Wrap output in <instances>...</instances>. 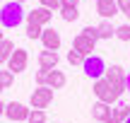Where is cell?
Returning a JSON list of instances; mask_svg holds the SVG:
<instances>
[{
  "label": "cell",
  "instance_id": "obj_14",
  "mask_svg": "<svg viewBox=\"0 0 130 123\" xmlns=\"http://www.w3.org/2000/svg\"><path fill=\"white\" fill-rule=\"evenodd\" d=\"M96 29H99V39H113L116 36V27L111 24V19H101L96 24Z\"/></svg>",
  "mask_w": 130,
  "mask_h": 123
},
{
  "label": "cell",
  "instance_id": "obj_31",
  "mask_svg": "<svg viewBox=\"0 0 130 123\" xmlns=\"http://www.w3.org/2000/svg\"><path fill=\"white\" fill-rule=\"evenodd\" d=\"M3 39H5V34H3V27H0V41H3Z\"/></svg>",
  "mask_w": 130,
  "mask_h": 123
},
{
  "label": "cell",
  "instance_id": "obj_26",
  "mask_svg": "<svg viewBox=\"0 0 130 123\" xmlns=\"http://www.w3.org/2000/svg\"><path fill=\"white\" fill-rule=\"evenodd\" d=\"M46 75H48V70H43V68H39V70H36V85L39 87L46 85Z\"/></svg>",
  "mask_w": 130,
  "mask_h": 123
},
{
  "label": "cell",
  "instance_id": "obj_33",
  "mask_svg": "<svg viewBox=\"0 0 130 123\" xmlns=\"http://www.w3.org/2000/svg\"><path fill=\"white\" fill-rule=\"evenodd\" d=\"M123 123H130V118H125V121H123Z\"/></svg>",
  "mask_w": 130,
  "mask_h": 123
},
{
  "label": "cell",
  "instance_id": "obj_11",
  "mask_svg": "<svg viewBox=\"0 0 130 123\" xmlns=\"http://www.w3.org/2000/svg\"><path fill=\"white\" fill-rule=\"evenodd\" d=\"M96 14L101 19H111L113 14H118V3L116 0H96Z\"/></svg>",
  "mask_w": 130,
  "mask_h": 123
},
{
  "label": "cell",
  "instance_id": "obj_18",
  "mask_svg": "<svg viewBox=\"0 0 130 123\" xmlns=\"http://www.w3.org/2000/svg\"><path fill=\"white\" fill-rule=\"evenodd\" d=\"M46 121H48V116H46L43 109H31V111H29L27 123H46Z\"/></svg>",
  "mask_w": 130,
  "mask_h": 123
},
{
  "label": "cell",
  "instance_id": "obj_13",
  "mask_svg": "<svg viewBox=\"0 0 130 123\" xmlns=\"http://www.w3.org/2000/svg\"><path fill=\"white\" fill-rule=\"evenodd\" d=\"M58 51H46L43 48L41 53H39V68H43V70H53V68H58Z\"/></svg>",
  "mask_w": 130,
  "mask_h": 123
},
{
  "label": "cell",
  "instance_id": "obj_20",
  "mask_svg": "<svg viewBox=\"0 0 130 123\" xmlns=\"http://www.w3.org/2000/svg\"><path fill=\"white\" fill-rule=\"evenodd\" d=\"M12 82H14V75L10 70H0V87L3 89H7V87H12Z\"/></svg>",
  "mask_w": 130,
  "mask_h": 123
},
{
  "label": "cell",
  "instance_id": "obj_28",
  "mask_svg": "<svg viewBox=\"0 0 130 123\" xmlns=\"http://www.w3.org/2000/svg\"><path fill=\"white\" fill-rule=\"evenodd\" d=\"M104 123H121V118H118V116H116V111H108V116H106V118H104Z\"/></svg>",
  "mask_w": 130,
  "mask_h": 123
},
{
  "label": "cell",
  "instance_id": "obj_32",
  "mask_svg": "<svg viewBox=\"0 0 130 123\" xmlns=\"http://www.w3.org/2000/svg\"><path fill=\"white\" fill-rule=\"evenodd\" d=\"M14 3H19V5H22V3H24V0H14Z\"/></svg>",
  "mask_w": 130,
  "mask_h": 123
},
{
  "label": "cell",
  "instance_id": "obj_27",
  "mask_svg": "<svg viewBox=\"0 0 130 123\" xmlns=\"http://www.w3.org/2000/svg\"><path fill=\"white\" fill-rule=\"evenodd\" d=\"M116 3H118V12H123L128 17L130 14V0H116Z\"/></svg>",
  "mask_w": 130,
  "mask_h": 123
},
{
  "label": "cell",
  "instance_id": "obj_5",
  "mask_svg": "<svg viewBox=\"0 0 130 123\" xmlns=\"http://www.w3.org/2000/svg\"><path fill=\"white\" fill-rule=\"evenodd\" d=\"M27 63H29V53H27V48H14L12 56H10V60H7V70L12 72V75L24 72V70H27Z\"/></svg>",
  "mask_w": 130,
  "mask_h": 123
},
{
  "label": "cell",
  "instance_id": "obj_7",
  "mask_svg": "<svg viewBox=\"0 0 130 123\" xmlns=\"http://www.w3.org/2000/svg\"><path fill=\"white\" fill-rule=\"evenodd\" d=\"M53 19V12L46 7H36L31 12H27V24H39V27H48Z\"/></svg>",
  "mask_w": 130,
  "mask_h": 123
},
{
  "label": "cell",
  "instance_id": "obj_23",
  "mask_svg": "<svg viewBox=\"0 0 130 123\" xmlns=\"http://www.w3.org/2000/svg\"><path fill=\"white\" fill-rule=\"evenodd\" d=\"M41 32H43V27H39V24H27V36L29 39H41Z\"/></svg>",
  "mask_w": 130,
  "mask_h": 123
},
{
  "label": "cell",
  "instance_id": "obj_8",
  "mask_svg": "<svg viewBox=\"0 0 130 123\" xmlns=\"http://www.w3.org/2000/svg\"><path fill=\"white\" fill-rule=\"evenodd\" d=\"M41 43H43L46 51H58V48H60V32H56L53 27H43Z\"/></svg>",
  "mask_w": 130,
  "mask_h": 123
},
{
  "label": "cell",
  "instance_id": "obj_30",
  "mask_svg": "<svg viewBox=\"0 0 130 123\" xmlns=\"http://www.w3.org/2000/svg\"><path fill=\"white\" fill-rule=\"evenodd\" d=\"M3 116H5V104L0 101V118H3Z\"/></svg>",
  "mask_w": 130,
  "mask_h": 123
},
{
  "label": "cell",
  "instance_id": "obj_19",
  "mask_svg": "<svg viewBox=\"0 0 130 123\" xmlns=\"http://www.w3.org/2000/svg\"><path fill=\"white\" fill-rule=\"evenodd\" d=\"M113 111H116V116L121 118V123L125 121V118H130V104H125V101H118Z\"/></svg>",
  "mask_w": 130,
  "mask_h": 123
},
{
  "label": "cell",
  "instance_id": "obj_29",
  "mask_svg": "<svg viewBox=\"0 0 130 123\" xmlns=\"http://www.w3.org/2000/svg\"><path fill=\"white\" fill-rule=\"evenodd\" d=\"M125 89H130V70H128V75H125Z\"/></svg>",
  "mask_w": 130,
  "mask_h": 123
},
{
  "label": "cell",
  "instance_id": "obj_2",
  "mask_svg": "<svg viewBox=\"0 0 130 123\" xmlns=\"http://www.w3.org/2000/svg\"><path fill=\"white\" fill-rule=\"evenodd\" d=\"M94 94H96V101H104V104L111 106V104H116V101L121 99L123 89H118L106 77H101V80H94Z\"/></svg>",
  "mask_w": 130,
  "mask_h": 123
},
{
  "label": "cell",
  "instance_id": "obj_12",
  "mask_svg": "<svg viewBox=\"0 0 130 123\" xmlns=\"http://www.w3.org/2000/svg\"><path fill=\"white\" fill-rule=\"evenodd\" d=\"M65 82H68V77H65L63 70H58V68L48 70V75H46V87H51V89H63Z\"/></svg>",
  "mask_w": 130,
  "mask_h": 123
},
{
  "label": "cell",
  "instance_id": "obj_35",
  "mask_svg": "<svg viewBox=\"0 0 130 123\" xmlns=\"http://www.w3.org/2000/svg\"><path fill=\"white\" fill-rule=\"evenodd\" d=\"M0 3H3V0H0Z\"/></svg>",
  "mask_w": 130,
  "mask_h": 123
},
{
  "label": "cell",
  "instance_id": "obj_34",
  "mask_svg": "<svg viewBox=\"0 0 130 123\" xmlns=\"http://www.w3.org/2000/svg\"><path fill=\"white\" fill-rule=\"evenodd\" d=\"M0 92H3V87H0Z\"/></svg>",
  "mask_w": 130,
  "mask_h": 123
},
{
  "label": "cell",
  "instance_id": "obj_22",
  "mask_svg": "<svg viewBox=\"0 0 130 123\" xmlns=\"http://www.w3.org/2000/svg\"><path fill=\"white\" fill-rule=\"evenodd\" d=\"M68 63H70V65H82V63H84V56H82V53H77L75 48H70V51H68Z\"/></svg>",
  "mask_w": 130,
  "mask_h": 123
},
{
  "label": "cell",
  "instance_id": "obj_6",
  "mask_svg": "<svg viewBox=\"0 0 130 123\" xmlns=\"http://www.w3.org/2000/svg\"><path fill=\"white\" fill-rule=\"evenodd\" d=\"M29 106L22 104V101H10V104H5V116H7L12 123H19V121H27L29 118Z\"/></svg>",
  "mask_w": 130,
  "mask_h": 123
},
{
  "label": "cell",
  "instance_id": "obj_4",
  "mask_svg": "<svg viewBox=\"0 0 130 123\" xmlns=\"http://www.w3.org/2000/svg\"><path fill=\"white\" fill-rule=\"evenodd\" d=\"M53 92L56 89H51V87H36V89L31 92V97H29V104H31V109H43L46 111L48 109V104L53 101Z\"/></svg>",
  "mask_w": 130,
  "mask_h": 123
},
{
  "label": "cell",
  "instance_id": "obj_16",
  "mask_svg": "<svg viewBox=\"0 0 130 123\" xmlns=\"http://www.w3.org/2000/svg\"><path fill=\"white\" fill-rule=\"evenodd\" d=\"M58 12H60V17L65 19V22H75V19L79 17V7L77 5H60Z\"/></svg>",
  "mask_w": 130,
  "mask_h": 123
},
{
  "label": "cell",
  "instance_id": "obj_24",
  "mask_svg": "<svg viewBox=\"0 0 130 123\" xmlns=\"http://www.w3.org/2000/svg\"><path fill=\"white\" fill-rule=\"evenodd\" d=\"M82 34H84L87 39H92L94 43L99 41V29H96V27H84V29H82Z\"/></svg>",
  "mask_w": 130,
  "mask_h": 123
},
{
  "label": "cell",
  "instance_id": "obj_3",
  "mask_svg": "<svg viewBox=\"0 0 130 123\" xmlns=\"http://www.w3.org/2000/svg\"><path fill=\"white\" fill-rule=\"evenodd\" d=\"M106 60H104L101 56H87L84 58V63H82V70H84V75L89 77V80H101L104 75H106Z\"/></svg>",
  "mask_w": 130,
  "mask_h": 123
},
{
  "label": "cell",
  "instance_id": "obj_17",
  "mask_svg": "<svg viewBox=\"0 0 130 123\" xmlns=\"http://www.w3.org/2000/svg\"><path fill=\"white\" fill-rule=\"evenodd\" d=\"M12 51H14V43L10 41V39H3V41H0V65L10 60V56H12Z\"/></svg>",
  "mask_w": 130,
  "mask_h": 123
},
{
  "label": "cell",
  "instance_id": "obj_21",
  "mask_svg": "<svg viewBox=\"0 0 130 123\" xmlns=\"http://www.w3.org/2000/svg\"><path fill=\"white\" fill-rule=\"evenodd\" d=\"M116 39H118V41H130V24L116 27Z\"/></svg>",
  "mask_w": 130,
  "mask_h": 123
},
{
  "label": "cell",
  "instance_id": "obj_25",
  "mask_svg": "<svg viewBox=\"0 0 130 123\" xmlns=\"http://www.w3.org/2000/svg\"><path fill=\"white\" fill-rule=\"evenodd\" d=\"M41 3V7H46V10H60V0H39Z\"/></svg>",
  "mask_w": 130,
  "mask_h": 123
},
{
  "label": "cell",
  "instance_id": "obj_9",
  "mask_svg": "<svg viewBox=\"0 0 130 123\" xmlns=\"http://www.w3.org/2000/svg\"><path fill=\"white\" fill-rule=\"evenodd\" d=\"M125 75H128V72H125L123 65H111V68H106V75H104V77H106L108 82H113L118 89L125 92Z\"/></svg>",
  "mask_w": 130,
  "mask_h": 123
},
{
  "label": "cell",
  "instance_id": "obj_1",
  "mask_svg": "<svg viewBox=\"0 0 130 123\" xmlns=\"http://www.w3.org/2000/svg\"><path fill=\"white\" fill-rule=\"evenodd\" d=\"M24 17H27V12H24L22 5L14 3V0H10V3H5L3 7H0V27H5V29L19 27V24L24 22Z\"/></svg>",
  "mask_w": 130,
  "mask_h": 123
},
{
  "label": "cell",
  "instance_id": "obj_15",
  "mask_svg": "<svg viewBox=\"0 0 130 123\" xmlns=\"http://www.w3.org/2000/svg\"><path fill=\"white\" fill-rule=\"evenodd\" d=\"M108 111H111V106H108V104H104V101H96V104H92V118L104 123V118L108 116Z\"/></svg>",
  "mask_w": 130,
  "mask_h": 123
},
{
  "label": "cell",
  "instance_id": "obj_10",
  "mask_svg": "<svg viewBox=\"0 0 130 123\" xmlns=\"http://www.w3.org/2000/svg\"><path fill=\"white\" fill-rule=\"evenodd\" d=\"M94 46H96V43H94L92 39H87V36H84L82 32H79L77 36L72 39V48H75V51H77V53H82L84 58H87V56H92V51H94Z\"/></svg>",
  "mask_w": 130,
  "mask_h": 123
}]
</instances>
